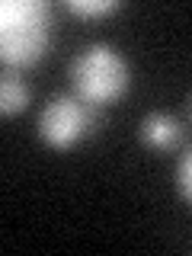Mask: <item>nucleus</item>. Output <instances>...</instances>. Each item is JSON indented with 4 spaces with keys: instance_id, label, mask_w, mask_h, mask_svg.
<instances>
[{
    "instance_id": "f257e3e1",
    "label": "nucleus",
    "mask_w": 192,
    "mask_h": 256,
    "mask_svg": "<svg viewBox=\"0 0 192 256\" xmlns=\"http://www.w3.org/2000/svg\"><path fill=\"white\" fill-rule=\"evenodd\" d=\"M48 48V6L42 0L0 4V54L6 64H36Z\"/></svg>"
},
{
    "instance_id": "f03ea898",
    "label": "nucleus",
    "mask_w": 192,
    "mask_h": 256,
    "mask_svg": "<svg viewBox=\"0 0 192 256\" xmlns=\"http://www.w3.org/2000/svg\"><path fill=\"white\" fill-rule=\"evenodd\" d=\"M70 80L84 102L106 106L128 90V64L112 45H86L70 61Z\"/></svg>"
},
{
    "instance_id": "7ed1b4c3",
    "label": "nucleus",
    "mask_w": 192,
    "mask_h": 256,
    "mask_svg": "<svg viewBox=\"0 0 192 256\" xmlns=\"http://www.w3.org/2000/svg\"><path fill=\"white\" fill-rule=\"evenodd\" d=\"M86 132H90V112L84 100H74V96H52L38 116V134L54 150L74 148Z\"/></svg>"
},
{
    "instance_id": "20e7f679",
    "label": "nucleus",
    "mask_w": 192,
    "mask_h": 256,
    "mask_svg": "<svg viewBox=\"0 0 192 256\" xmlns=\"http://www.w3.org/2000/svg\"><path fill=\"white\" fill-rule=\"evenodd\" d=\"M138 134L150 150H170V148L180 144L182 128H180V122H176L173 116H166V112H150V116L141 122Z\"/></svg>"
},
{
    "instance_id": "39448f33",
    "label": "nucleus",
    "mask_w": 192,
    "mask_h": 256,
    "mask_svg": "<svg viewBox=\"0 0 192 256\" xmlns=\"http://www.w3.org/2000/svg\"><path fill=\"white\" fill-rule=\"evenodd\" d=\"M26 106H29V86L20 77L4 74V80H0V112L4 116H16Z\"/></svg>"
},
{
    "instance_id": "423d86ee",
    "label": "nucleus",
    "mask_w": 192,
    "mask_h": 256,
    "mask_svg": "<svg viewBox=\"0 0 192 256\" xmlns=\"http://www.w3.org/2000/svg\"><path fill=\"white\" fill-rule=\"evenodd\" d=\"M68 10L77 16H106L112 10H118V0H70Z\"/></svg>"
},
{
    "instance_id": "0eeeda50",
    "label": "nucleus",
    "mask_w": 192,
    "mask_h": 256,
    "mask_svg": "<svg viewBox=\"0 0 192 256\" xmlns=\"http://www.w3.org/2000/svg\"><path fill=\"white\" fill-rule=\"evenodd\" d=\"M176 186H180V192H182V198L192 205V148L182 154V160H180V166H176Z\"/></svg>"
},
{
    "instance_id": "6e6552de",
    "label": "nucleus",
    "mask_w": 192,
    "mask_h": 256,
    "mask_svg": "<svg viewBox=\"0 0 192 256\" xmlns=\"http://www.w3.org/2000/svg\"><path fill=\"white\" fill-rule=\"evenodd\" d=\"M189 116H192V100H189Z\"/></svg>"
}]
</instances>
